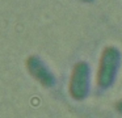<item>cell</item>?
<instances>
[{"instance_id": "obj_1", "label": "cell", "mask_w": 122, "mask_h": 118, "mask_svg": "<svg viewBox=\"0 0 122 118\" xmlns=\"http://www.w3.org/2000/svg\"><path fill=\"white\" fill-rule=\"evenodd\" d=\"M119 55L118 50L114 47H106L102 51L98 64V71H97V85L101 88H106L112 84L116 71L119 64Z\"/></svg>"}, {"instance_id": "obj_2", "label": "cell", "mask_w": 122, "mask_h": 118, "mask_svg": "<svg viewBox=\"0 0 122 118\" xmlns=\"http://www.w3.org/2000/svg\"><path fill=\"white\" fill-rule=\"evenodd\" d=\"M70 92L76 100L85 97L88 92V66L85 63L81 62L75 66L70 83Z\"/></svg>"}, {"instance_id": "obj_3", "label": "cell", "mask_w": 122, "mask_h": 118, "mask_svg": "<svg viewBox=\"0 0 122 118\" xmlns=\"http://www.w3.org/2000/svg\"><path fill=\"white\" fill-rule=\"evenodd\" d=\"M117 110L122 113V100H119V101L117 102Z\"/></svg>"}]
</instances>
